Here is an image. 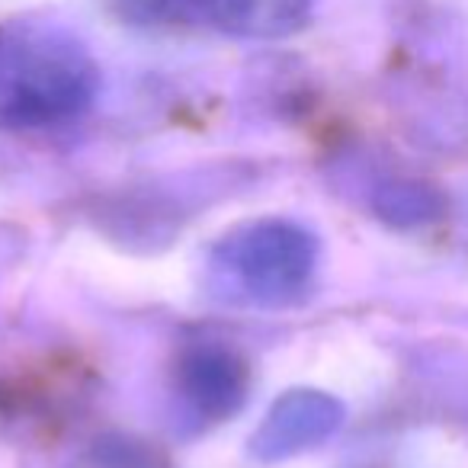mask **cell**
Wrapping results in <instances>:
<instances>
[{"mask_svg": "<svg viewBox=\"0 0 468 468\" xmlns=\"http://www.w3.org/2000/svg\"><path fill=\"white\" fill-rule=\"evenodd\" d=\"M100 90L87 42L42 14L0 23V129L42 132L80 119Z\"/></svg>", "mask_w": 468, "mask_h": 468, "instance_id": "6da1fadb", "label": "cell"}, {"mask_svg": "<svg viewBox=\"0 0 468 468\" xmlns=\"http://www.w3.org/2000/svg\"><path fill=\"white\" fill-rule=\"evenodd\" d=\"M318 238L280 215L244 221L215 241L206 261L212 299L241 308H289L318 273Z\"/></svg>", "mask_w": 468, "mask_h": 468, "instance_id": "7a4b0ae2", "label": "cell"}, {"mask_svg": "<svg viewBox=\"0 0 468 468\" xmlns=\"http://www.w3.org/2000/svg\"><path fill=\"white\" fill-rule=\"evenodd\" d=\"M110 7L132 27H206L234 39H286L312 20L314 0H110Z\"/></svg>", "mask_w": 468, "mask_h": 468, "instance_id": "3957f363", "label": "cell"}, {"mask_svg": "<svg viewBox=\"0 0 468 468\" xmlns=\"http://www.w3.org/2000/svg\"><path fill=\"white\" fill-rule=\"evenodd\" d=\"M174 385L189 420L212 427L241 410L250 388V372L231 346L218 340H199L176 356Z\"/></svg>", "mask_w": 468, "mask_h": 468, "instance_id": "277c9868", "label": "cell"}, {"mask_svg": "<svg viewBox=\"0 0 468 468\" xmlns=\"http://www.w3.org/2000/svg\"><path fill=\"white\" fill-rule=\"evenodd\" d=\"M344 404L318 388H292L273 401L257 433L250 436V452L261 462H286L312 452L344 427Z\"/></svg>", "mask_w": 468, "mask_h": 468, "instance_id": "5b68a950", "label": "cell"}, {"mask_svg": "<svg viewBox=\"0 0 468 468\" xmlns=\"http://www.w3.org/2000/svg\"><path fill=\"white\" fill-rule=\"evenodd\" d=\"M376 212L391 225H423V221L440 218L442 199L433 186L414 180H391L378 186Z\"/></svg>", "mask_w": 468, "mask_h": 468, "instance_id": "8992f818", "label": "cell"}]
</instances>
